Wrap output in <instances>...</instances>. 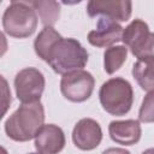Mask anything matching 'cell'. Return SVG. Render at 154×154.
Listing matches in <instances>:
<instances>
[{"label":"cell","instance_id":"6da1fadb","mask_svg":"<svg viewBox=\"0 0 154 154\" xmlns=\"http://www.w3.org/2000/svg\"><path fill=\"white\" fill-rule=\"evenodd\" d=\"M88 59L89 54L78 40L60 36L52 45L43 61H46L55 73L65 75L71 71L83 70Z\"/></svg>","mask_w":154,"mask_h":154},{"label":"cell","instance_id":"7a4b0ae2","mask_svg":"<svg viewBox=\"0 0 154 154\" xmlns=\"http://www.w3.org/2000/svg\"><path fill=\"white\" fill-rule=\"evenodd\" d=\"M45 123L43 105L37 102L22 103L5 122V132L16 142L32 140Z\"/></svg>","mask_w":154,"mask_h":154},{"label":"cell","instance_id":"3957f363","mask_svg":"<svg viewBox=\"0 0 154 154\" xmlns=\"http://www.w3.org/2000/svg\"><path fill=\"white\" fill-rule=\"evenodd\" d=\"M99 100L107 113L116 117L125 116L134 103L132 85L122 77L109 78L100 87Z\"/></svg>","mask_w":154,"mask_h":154},{"label":"cell","instance_id":"277c9868","mask_svg":"<svg viewBox=\"0 0 154 154\" xmlns=\"http://www.w3.org/2000/svg\"><path fill=\"white\" fill-rule=\"evenodd\" d=\"M2 26L12 37L31 36L37 28V14L30 1H11L2 14Z\"/></svg>","mask_w":154,"mask_h":154},{"label":"cell","instance_id":"5b68a950","mask_svg":"<svg viewBox=\"0 0 154 154\" xmlns=\"http://www.w3.org/2000/svg\"><path fill=\"white\" fill-rule=\"evenodd\" d=\"M120 41H123L125 47L130 49L137 60L154 58V35L144 20L137 18L125 26V29L123 28Z\"/></svg>","mask_w":154,"mask_h":154},{"label":"cell","instance_id":"8992f818","mask_svg":"<svg viewBox=\"0 0 154 154\" xmlns=\"http://www.w3.org/2000/svg\"><path fill=\"white\" fill-rule=\"evenodd\" d=\"M95 87L93 75L85 70H76L63 75L60 81V91L63 96L71 102L87 101Z\"/></svg>","mask_w":154,"mask_h":154},{"label":"cell","instance_id":"52a82bcc","mask_svg":"<svg viewBox=\"0 0 154 154\" xmlns=\"http://www.w3.org/2000/svg\"><path fill=\"white\" fill-rule=\"evenodd\" d=\"M46 81L43 73L36 67H25L14 77L16 96L22 103L40 101L45 90Z\"/></svg>","mask_w":154,"mask_h":154},{"label":"cell","instance_id":"ba28073f","mask_svg":"<svg viewBox=\"0 0 154 154\" xmlns=\"http://www.w3.org/2000/svg\"><path fill=\"white\" fill-rule=\"evenodd\" d=\"M89 17H106L114 22H126L131 17L132 2L129 0H90L87 4Z\"/></svg>","mask_w":154,"mask_h":154},{"label":"cell","instance_id":"9c48e42d","mask_svg":"<svg viewBox=\"0 0 154 154\" xmlns=\"http://www.w3.org/2000/svg\"><path fill=\"white\" fill-rule=\"evenodd\" d=\"M102 141L100 124L91 118H82L72 130V142L81 150H93Z\"/></svg>","mask_w":154,"mask_h":154},{"label":"cell","instance_id":"30bf717a","mask_svg":"<svg viewBox=\"0 0 154 154\" xmlns=\"http://www.w3.org/2000/svg\"><path fill=\"white\" fill-rule=\"evenodd\" d=\"M34 140L35 148L41 154H59L66 144L63 129L55 124H43Z\"/></svg>","mask_w":154,"mask_h":154},{"label":"cell","instance_id":"8fae6325","mask_svg":"<svg viewBox=\"0 0 154 154\" xmlns=\"http://www.w3.org/2000/svg\"><path fill=\"white\" fill-rule=\"evenodd\" d=\"M123 26L106 17H100L96 28L88 34V42L99 48H108L122 38Z\"/></svg>","mask_w":154,"mask_h":154},{"label":"cell","instance_id":"7c38bea8","mask_svg":"<svg viewBox=\"0 0 154 154\" xmlns=\"http://www.w3.org/2000/svg\"><path fill=\"white\" fill-rule=\"evenodd\" d=\"M108 134L113 142L122 146H132L141 140L142 129L138 120H112L108 125Z\"/></svg>","mask_w":154,"mask_h":154},{"label":"cell","instance_id":"4fadbf2b","mask_svg":"<svg viewBox=\"0 0 154 154\" xmlns=\"http://www.w3.org/2000/svg\"><path fill=\"white\" fill-rule=\"evenodd\" d=\"M153 65L154 58L137 60L132 66V76L140 84V87L146 91H153L154 82H153Z\"/></svg>","mask_w":154,"mask_h":154},{"label":"cell","instance_id":"5bb4252c","mask_svg":"<svg viewBox=\"0 0 154 154\" xmlns=\"http://www.w3.org/2000/svg\"><path fill=\"white\" fill-rule=\"evenodd\" d=\"M45 26H53L60 16V5L53 0L30 1Z\"/></svg>","mask_w":154,"mask_h":154},{"label":"cell","instance_id":"9a60e30c","mask_svg":"<svg viewBox=\"0 0 154 154\" xmlns=\"http://www.w3.org/2000/svg\"><path fill=\"white\" fill-rule=\"evenodd\" d=\"M128 58V48L125 46H111L103 53V69L108 75L118 71Z\"/></svg>","mask_w":154,"mask_h":154},{"label":"cell","instance_id":"2e32d148","mask_svg":"<svg viewBox=\"0 0 154 154\" xmlns=\"http://www.w3.org/2000/svg\"><path fill=\"white\" fill-rule=\"evenodd\" d=\"M61 35L53 26H43V29L38 32L34 41V49L38 58L45 59L47 52L52 47V45L60 37Z\"/></svg>","mask_w":154,"mask_h":154},{"label":"cell","instance_id":"e0dca14e","mask_svg":"<svg viewBox=\"0 0 154 154\" xmlns=\"http://www.w3.org/2000/svg\"><path fill=\"white\" fill-rule=\"evenodd\" d=\"M11 102H12V95L8 82L2 75H0V120L7 113Z\"/></svg>","mask_w":154,"mask_h":154},{"label":"cell","instance_id":"ac0fdd59","mask_svg":"<svg viewBox=\"0 0 154 154\" xmlns=\"http://www.w3.org/2000/svg\"><path fill=\"white\" fill-rule=\"evenodd\" d=\"M153 91H149L146 97L142 101L140 112H138V119L142 123H152L153 122Z\"/></svg>","mask_w":154,"mask_h":154},{"label":"cell","instance_id":"d6986e66","mask_svg":"<svg viewBox=\"0 0 154 154\" xmlns=\"http://www.w3.org/2000/svg\"><path fill=\"white\" fill-rule=\"evenodd\" d=\"M8 49V43H7V38L5 36V34L2 31H0V58L2 55H5V53Z\"/></svg>","mask_w":154,"mask_h":154},{"label":"cell","instance_id":"ffe728a7","mask_svg":"<svg viewBox=\"0 0 154 154\" xmlns=\"http://www.w3.org/2000/svg\"><path fill=\"white\" fill-rule=\"evenodd\" d=\"M102 154H130V152L128 149H125V148L112 147V148H107L106 150H103Z\"/></svg>","mask_w":154,"mask_h":154},{"label":"cell","instance_id":"44dd1931","mask_svg":"<svg viewBox=\"0 0 154 154\" xmlns=\"http://www.w3.org/2000/svg\"><path fill=\"white\" fill-rule=\"evenodd\" d=\"M0 154H8V152H7V149H6L5 147H2L1 144H0Z\"/></svg>","mask_w":154,"mask_h":154},{"label":"cell","instance_id":"7402d4cb","mask_svg":"<svg viewBox=\"0 0 154 154\" xmlns=\"http://www.w3.org/2000/svg\"><path fill=\"white\" fill-rule=\"evenodd\" d=\"M154 153V150H153V148H149V149H147V150H144L142 154H153Z\"/></svg>","mask_w":154,"mask_h":154},{"label":"cell","instance_id":"603a6c76","mask_svg":"<svg viewBox=\"0 0 154 154\" xmlns=\"http://www.w3.org/2000/svg\"><path fill=\"white\" fill-rule=\"evenodd\" d=\"M28 154H41V153H38V152H37V153H28Z\"/></svg>","mask_w":154,"mask_h":154},{"label":"cell","instance_id":"cb8c5ba5","mask_svg":"<svg viewBox=\"0 0 154 154\" xmlns=\"http://www.w3.org/2000/svg\"><path fill=\"white\" fill-rule=\"evenodd\" d=\"M0 2H1V1H0Z\"/></svg>","mask_w":154,"mask_h":154}]
</instances>
